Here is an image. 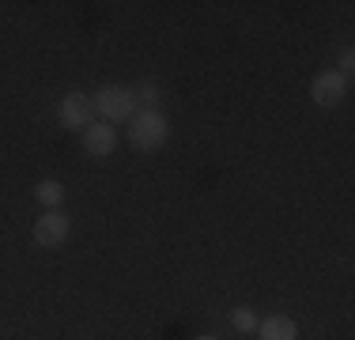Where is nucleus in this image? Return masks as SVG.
I'll list each match as a JSON object with an SVG mask.
<instances>
[{"label":"nucleus","instance_id":"4","mask_svg":"<svg viewBox=\"0 0 355 340\" xmlns=\"http://www.w3.org/2000/svg\"><path fill=\"white\" fill-rule=\"evenodd\" d=\"M344 91H348V80H344L336 68H329V72H321L314 83H310V95H314V102L318 106H336V102L344 99Z\"/></svg>","mask_w":355,"mask_h":340},{"label":"nucleus","instance_id":"2","mask_svg":"<svg viewBox=\"0 0 355 340\" xmlns=\"http://www.w3.org/2000/svg\"><path fill=\"white\" fill-rule=\"evenodd\" d=\"M95 110L106 117L110 125L114 121H129L132 114H137V95H132L129 87H117V83H110L95 95Z\"/></svg>","mask_w":355,"mask_h":340},{"label":"nucleus","instance_id":"9","mask_svg":"<svg viewBox=\"0 0 355 340\" xmlns=\"http://www.w3.org/2000/svg\"><path fill=\"white\" fill-rule=\"evenodd\" d=\"M231 321H234V329H242V333H250V329H257V314H253L250 306H239Z\"/></svg>","mask_w":355,"mask_h":340},{"label":"nucleus","instance_id":"7","mask_svg":"<svg viewBox=\"0 0 355 340\" xmlns=\"http://www.w3.org/2000/svg\"><path fill=\"white\" fill-rule=\"evenodd\" d=\"M257 333H261V340H295L299 337V325L287 314H272V318L257 321Z\"/></svg>","mask_w":355,"mask_h":340},{"label":"nucleus","instance_id":"10","mask_svg":"<svg viewBox=\"0 0 355 340\" xmlns=\"http://www.w3.org/2000/svg\"><path fill=\"white\" fill-rule=\"evenodd\" d=\"M132 95H144V102H151V106H155V102H159V87H155V83H140Z\"/></svg>","mask_w":355,"mask_h":340},{"label":"nucleus","instance_id":"1","mask_svg":"<svg viewBox=\"0 0 355 340\" xmlns=\"http://www.w3.org/2000/svg\"><path fill=\"white\" fill-rule=\"evenodd\" d=\"M166 136H171V125H166V117L159 114V110H137V114L129 117V140L132 148L140 151H155L166 144Z\"/></svg>","mask_w":355,"mask_h":340},{"label":"nucleus","instance_id":"5","mask_svg":"<svg viewBox=\"0 0 355 340\" xmlns=\"http://www.w3.org/2000/svg\"><path fill=\"white\" fill-rule=\"evenodd\" d=\"M64 238H69V216L61 208H49L35 223V242L38 246H61Z\"/></svg>","mask_w":355,"mask_h":340},{"label":"nucleus","instance_id":"3","mask_svg":"<svg viewBox=\"0 0 355 340\" xmlns=\"http://www.w3.org/2000/svg\"><path fill=\"white\" fill-rule=\"evenodd\" d=\"M61 121L69 129H91L95 125V99L83 95V91H72V95L61 99Z\"/></svg>","mask_w":355,"mask_h":340},{"label":"nucleus","instance_id":"12","mask_svg":"<svg viewBox=\"0 0 355 340\" xmlns=\"http://www.w3.org/2000/svg\"><path fill=\"white\" fill-rule=\"evenodd\" d=\"M197 340H216V337H197Z\"/></svg>","mask_w":355,"mask_h":340},{"label":"nucleus","instance_id":"11","mask_svg":"<svg viewBox=\"0 0 355 340\" xmlns=\"http://www.w3.org/2000/svg\"><path fill=\"white\" fill-rule=\"evenodd\" d=\"M352 61H355V53H352V49H344V53H340V68H336L344 80H348V72H352Z\"/></svg>","mask_w":355,"mask_h":340},{"label":"nucleus","instance_id":"6","mask_svg":"<svg viewBox=\"0 0 355 340\" xmlns=\"http://www.w3.org/2000/svg\"><path fill=\"white\" fill-rule=\"evenodd\" d=\"M83 148L91 151V155H110V151L117 148V133H114V125L110 121H95L91 129H83Z\"/></svg>","mask_w":355,"mask_h":340},{"label":"nucleus","instance_id":"8","mask_svg":"<svg viewBox=\"0 0 355 340\" xmlns=\"http://www.w3.org/2000/svg\"><path fill=\"white\" fill-rule=\"evenodd\" d=\"M35 197L46 204V208H61V201H64V185H61V182H53V178H46V182H38Z\"/></svg>","mask_w":355,"mask_h":340}]
</instances>
